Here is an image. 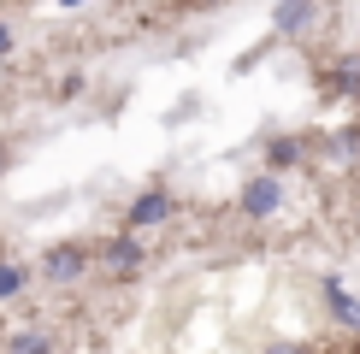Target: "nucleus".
<instances>
[{
  "label": "nucleus",
  "mask_w": 360,
  "mask_h": 354,
  "mask_svg": "<svg viewBox=\"0 0 360 354\" xmlns=\"http://www.w3.org/2000/svg\"><path fill=\"white\" fill-rule=\"evenodd\" d=\"M95 254H89V242H53L48 254H41V277L48 284H83Z\"/></svg>",
  "instance_id": "f257e3e1"
},
{
  "label": "nucleus",
  "mask_w": 360,
  "mask_h": 354,
  "mask_svg": "<svg viewBox=\"0 0 360 354\" xmlns=\"http://www.w3.org/2000/svg\"><path fill=\"white\" fill-rule=\"evenodd\" d=\"M325 307H331V319L342 324V331L360 336V295L349 289V277H342V272H325Z\"/></svg>",
  "instance_id": "39448f33"
},
{
  "label": "nucleus",
  "mask_w": 360,
  "mask_h": 354,
  "mask_svg": "<svg viewBox=\"0 0 360 354\" xmlns=\"http://www.w3.org/2000/svg\"><path fill=\"white\" fill-rule=\"evenodd\" d=\"M24 284H30V272L18 260H0V301H18L24 295Z\"/></svg>",
  "instance_id": "9d476101"
},
{
  "label": "nucleus",
  "mask_w": 360,
  "mask_h": 354,
  "mask_svg": "<svg viewBox=\"0 0 360 354\" xmlns=\"http://www.w3.org/2000/svg\"><path fill=\"white\" fill-rule=\"evenodd\" d=\"M266 354H313V348H302V343H283V348H266Z\"/></svg>",
  "instance_id": "f8f14e48"
},
{
  "label": "nucleus",
  "mask_w": 360,
  "mask_h": 354,
  "mask_svg": "<svg viewBox=\"0 0 360 354\" xmlns=\"http://www.w3.org/2000/svg\"><path fill=\"white\" fill-rule=\"evenodd\" d=\"M325 159H331V166H354V159H360V130H354V124L337 130V136L325 142Z\"/></svg>",
  "instance_id": "1a4fd4ad"
},
{
  "label": "nucleus",
  "mask_w": 360,
  "mask_h": 354,
  "mask_svg": "<svg viewBox=\"0 0 360 354\" xmlns=\"http://www.w3.org/2000/svg\"><path fill=\"white\" fill-rule=\"evenodd\" d=\"M319 83H325V95L354 100V107H360V53H349V59H331V65L319 71Z\"/></svg>",
  "instance_id": "423d86ee"
},
{
  "label": "nucleus",
  "mask_w": 360,
  "mask_h": 354,
  "mask_svg": "<svg viewBox=\"0 0 360 354\" xmlns=\"http://www.w3.org/2000/svg\"><path fill=\"white\" fill-rule=\"evenodd\" d=\"M6 166H12V148H6V142H0V177H6Z\"/></svg>",
  "instance_id": "ddd939ff"
},
{
  "label": "nucleus",
  "mask_w": 360,
  "mask_h": 354,
  "mask_svg": "<svg viewBox=\"0 0 360 354\" xmlns=\"http://www.w3.org/2000/svg\"><path fill=\"white\" fill-rule=\"evenodd\" d=\"M278 206H283V177H272V171L248 177V189H243V218H272Z\"/></svg>",
  "instance_id": "20e7f679"
},
{
  "label": "nucleus",
  "mask_w": 360,
  "mask_h": 354,
  "mask_svg": "<svg viewBox=\"0 0 360 354\" xmlns=\"http://www.w3.org/2000/svg\"><path fill=\"white\" fill-rule=\"evenodd\" d=\"M302 159H307V142L302 136H272V142H266V166H272V177L290 171V166H302Z\"/></svg>",
  "instance_id": "0eeeda50"
},
{
  "label": "nucleus",
  "mask_w": 360,
  "mask_h": 354,
  "mask_svg": "<svg viewBox=\"0 0 360 354\" xmlns=\"http://www.w3.org/2000/svg\"><path fill=\"white\" fill-rule=\"evenodd\" d=\"M101 266H107V277H112V284H130V277H136L142 272V236H112V242L107 248H101Z\"/></svg>",
  "instance_id": "7ed1b4c3"
},
{
  "label": "nucleus",
  "mask_w": 360,
  "mask_h": 354,
  "mask_svg": "<svg viewBox=\"0 0 360 354\" xmlns=\"http://www.w3.org/2000/svg\"><path fill=\"white\" fill-rule=\"evenodd\" d=\"M172 213H177V201L166 195V189H142V195L130 201V213H124V230H130V236H142V230L166 225Z\"/></svg>",
  "instance_id": "f03ea898"
},
{
  "label": "nucleus",
  "mask_w": 360,
  "mask_h": 354,
  "mask_svg": "<svg viewBox=\"0 0 360 354\" xmlns=\"http://www.w3.org/2000/svg\"><path fill=\"white\" fill-rule=\"evenodd\" d=\"M319 18H325L319 6H278V12H272V24H278V36H302V29H313V24H319Z\"/></svg>",
  "instance_id": "6e6552de"
},
{
  "label": "nucleus",
  "mask_w": 360,
  "mask_h": 354,
  "mask_svg": "<svg viewBox=\"0 0 360 354\" xmlns=\"http://www.w3.org/2000/svg\"><path fill=\"white\" fill-rule=\"evenodd\" d=\"M12 354H53L48 331H12Z\"/></svg>",
  "instance_id": "9b49d317"
},
{
  "label": "nucleus",
  "mask_w": 360,
  "mask_h": 354,
  "mask_svg": "<svg viewBox=\"0 0 360 354\" xmlns=\"http://www.w3.org/2000/svg\"><path fill=\"white\" fill-rule=\"evenodd\" d=\"M0 53H12V29L6 24H0Z\"/></svg>",
  "instance_id": "4468645a"
}]
</instances>
